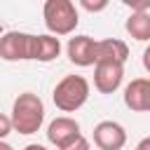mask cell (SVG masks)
<instances>
[{"label":"cell","instance_id":"obj_10","mask_svg":"<svg viewBox=\"0 0 150 150\" xmlns=\"http://www.w3.org/2000/svg\"><path fill=\"white\" fill-rule=\"evenodd\" d=\"M77 134H82V131H80V124H77V120H73V117H68V115H61V117L52 120L49 127H47V141H49L52 145H56V148L66 145V143H68L70 138H75Z\"/></svg>","mask_w":150,"mask_h":150},{"label":"cell","instance_id":"obj_4","mask_svg":"<svg viewBox=\"0 0 150 150\" xmlns=\"http://www.w3.org/2000/svg\"><path fill=\"white\" fill-rule=\"evenodd\" d=\"M33 33L9 30L0 38V59L2 61H33Z\"/></svg>","mask_w":150,"mask_h":150},{"label":"cell","instance_id":"obj_9","mask_svg":"<svg viewBox=\"0 0 150 150\" xmlns=\"http://www.w3.org/2000/svg\"><path fill=\"white\" fill-rule=\"evenodd\" d=\"M129 47L120 38H105L96 40V63H127Z\"/></svg>","mask_w":150,"mask_h":150},{"label":"cell","instance_id":"obj_7","mask_svg":"<svg viewBox=\"0 0 150 150\" xmlns=\"http://www.w3.org/2000/svg\"><path fill=\"white\" fill-rule=\"evenodd\" d=\"M66 52H68V59L80 68H87V66L96 63V40L89 38V35L70 38L68 45H66Z\"/></svg>","mask_w":150,"mask_h":150},{"label":"cell","instance_id":"obj_12","mask_svg":"<svg viewBox=\"0 0 150 150\" xmlns=\"http://www.w3.org/2000/svg\"><path fill=\"white\" fill-rule=\"evenodd\" d=\"M127 33L138 42H148L150 40V12H131L127 19Z\"/></svg>","mask_w":150,"mask_h":150},{"label":"cell","instance_id":"obj_5","mask_svg":"<svg viewBox=\"0 0 150 150\" xmlns=\"http://www.w3.org/2000/svg\"><path fill=\"white\" fill-rule=\"evenodd\" d=\"M94 145L98 150H122L127 145V131L115 120H103L94 127Z\"/></svg>","mask_w":150,"mask_h":150},{"label":"cell","instance_id":"obj_18","mask_svg":"<svg viewBox=\"0 0 150 150\" xmlns=\"http://www.w3.org/2000/svg\"><path fill=\"white\" fill-rule=\"evenodd\" d=\"M0 150H14L9 143H5V141H0Z\"/></svg>","mask_w":150,"mask_h":150},{"label":"cell","instance_id":"obj_2","mask_svg":"<svg viewBox=\"0 0 150 150\" xmlns=\"http://www.w3.org/2000/svg\"><path fill=\"white\" fill-rule=\"evenodd\" d=\"M89 98V82L82 75H66L56 82L52 101L61 112H75L80 110Z\"/></svg>","mask_w":150,"mask_h":150},{"label":"cell","instance_id":"obj_6","mask_svg":"<svg viewBox=\"0 0 150 150\" xmlns=\"http://www.w3.org/2000/svg\"><path fill=\"white\" fill-rule=\"evenodd\" d=\"M124 80L122 63H94V87L101 94H112Z\"/></svg>","mask_w":150,"mask_h":150},{"label":"cell","instance_id":"obj_1","mask_svg":"<svg viewBox=\"0 0 150 150\" xmlns=\"http://www.w3.org/2000/svg\"><path fill=\"white\" fill-rule=\"evenodd\" d=\"M12 129L23 134V136H30V134H38L42 122H45V103L38 94L33 91H23L14 98L12 103Z\"/></svg>","mask_w":150,"mask_h":150},{"label":"cell","instance_id":"obj_3","mask_svg":"<svg viewBox=\"0 0 150 150\" xmlns=\"http://www.w3.org/2000/svg\"><path fill=\"white\" fill-rule=\"evenodd\" d=\"M42 19H45L49 35H54V38L56 35H70L80 23L77 7L70 0H47L42 7Z\"/></svg>","mask_w":150,"mask_h":150},{"label":"cell","instance_id":"obj_16","mask_svg":"<svg viewBox=\"0 0 150 150\" xmlns=\"http://www.w3.org/2000/svg\"><path fill=\"white\" fill-rule=\"evenodd\" d=\"M136 150H150V136H145V138L136 145Z\"/></svg>","mask_w":150,"mask_h":150},{"label":"cell","instance_id":"obj_15","mask_svg":"<svg viewBox=\"0 0 150 150\" xmlns=\"http://www.w3.org/2000/svg\"><path fill=\"white\" fill-rule=\"evenodd\" d=\"M7 134H12V122L5 112H0V141H5Z\"/></svg>","mask_w":150,"mask_h":150},{"label":"cell","instance_id":"obj_13","mask_svg":"<svg viewBox=\"0 0 150 150\" xmlns=\"http://www.w3.org/2000/svg\"><path fill=\"white\" fill-rule=\"evenodd\" d=\"M59 150H91V145H89V141L82 136V134H77L75 138H70L66 145H61Z\"/></svg>","mask_w":150,"mask_h":150},{"label":"cell","instance_id":"obj_17","mask_svg":"<svg viewBox=\"0 0 150 150\" xmlns=\"http://www.w3.org/2000/svg\"><path fill=\"white\" fill-rule=\"evenodd\" d=\"M23 150H47V148H45V145H40V143H28Z\"/></svg>","mask_w":150,"mask_h":150},{"label":"cell","instance_id":"obj_14","mask_svg":"<svg viewBox=\"0 0 150 150\" xmlns=\"http://www.w3.org/2000/svg\"><path fill=\"white\" fill-rule=\"evenodd\" d=\"M80 7H84L87 12H103L108 7V0H98V2H89V0H82Z\"/></svg>","mask_w":150,"mask_h":150},{"label":"cell","instance_id":"obj_11","mask_svg":"<svg viewBox=\"0 0 150 150\" xmlns=\"http://www.w3.org/2000/svg\"><path fill=\"white\" fill-rule=\"evenodd\" d=\"M61 54V42L54 35H35L33 38V61H42L49 63Z\"/></svg>","mask_w":150,"mask_h":150},{"label":"cell","instance_id":"obj_8","mask_svg":"<svg viewBox=\"0 0 150 150\" xmlns=\"http://www.w3.org/2000/svg\"><path fill=\"white\" fill-rule=\"evenodd\" d=\"M124 105L134 112L150 110V80L148 77H134L124 87Z\"/></svg>","mask_w":150,"mask_h":150}]
</instances>
